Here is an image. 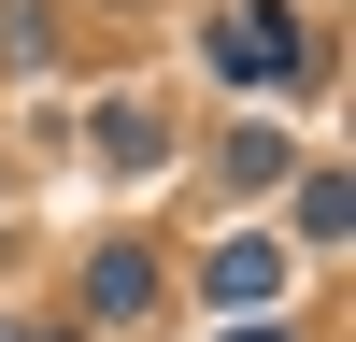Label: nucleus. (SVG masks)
Returning <instances> with one entry per match:
<instances>
[{
  "mask_svg": "<svg viewBox=\"0 0 356 342\" xmlns=\"http://www.w3.org/2000/svg\"><path fill=\"white\" fill-rule=\"evenodd\" d=\"M300 15H285V0H243V15H214V72L228 86H285V72H300Z\"/></svg>",
  "mask_w": 356,
  "mask_h": 342,
  "instance_id": "nucleus-1",
  "label": "nucleus"
},
{
  "mask_svg": "<svg viewBox=\"0 0 356 342\" xmlns=\"http://www.w3.org/2000/svg\"><path fill=\"white\" fill-rule=\"evenodd\" d=\"M86 314H114V328L157 314V256H143V243H100V256H86Z\"/></svg>",
  "mask_w": 356,
  "mask_h": 342,
  "instance_id": "nucleus-2",
  "label": "nucleus"
},
{
  "mask_svg": "<svg viewBox=\"0 0 356 342\" xmlns=\"http://www.w3.org/2000/svg\"><path fill=\"white\" fill-rule=\"evenodd\" d=\"M200 285H214L228 314H257V300L285 285V256H271V243H214V271H200Z\"/></svg>",
  "mask_w": 356,
  "mask_h": 342,
  "instance_id": "nucleus-3",
  "label": "nucleus"
},
{
  "mask_svg": "<svg viewBox=\"0 0 356 342\" xmlns=\"http://www.w3.org/2000/svg\"><path fill=\"white\" fill-rule=\"evenodd\" d=\"M0 57H15V72L57 57V15H43V0H0Z\"/></svg>",
  "mask_w": 356,
  "mask_h": 342,
  "instance_id": "nucleus-4",
  "label": "nucleus"
},
{
  "mask_svg": "<svg viewBox=\"0 0 356 342\" xmlns=\"http://www.w3.org/2000/svg\"><path fill=\"white\" fill-rule=\"evenodd\" d=\"M285 171H300V157H285V129H243V142H228V186H285Z\"/></svg>",
  "mask_w": 356,
  "mask_h": 342,
  "instance_id": "nucleus-5",
  "label": "nucleus"
},
{
  "mask_svg": "<svg viewBox=\"0 0 356 342\" xmlns=\"http://www.w3.org/2000/svg\"><path fill=\"white\" fill-rule=\"evenodd\" d=\"M100 157L114 171H157V114H100Z\"/></svg>",
  "mask_w": 356,
  "mask_h": 342,
  "instance_id": "nucleus-6",
  "label": "nucleus"
},
{
  "mask_svg": "<svg viewBox=\"0 0 356 342\" xmlns=\"http://www.w3.org/2000/svg\"><path fill=\"white\" fill-rule=\"evenodd\" d=\"M342 214H356V200H342V171H300V228H314V243H342Z\"/></svg>",
  "mask_w": 356,
  "mask_h": 342,
  "instance_id": "nucleus-7",
  "label": "nucleus"
},
{
  "mask_svg": "<svg viewBox=\"0 0 356 342\" xmlns=\"http://www.w3.org/2000/svg\"><path fill=\"white\" fill-rule=\"evenodd\" d=\"M228 342H285V328H228Z\"/></svg>",
  "mask_w": 356,
  "mask_h": 342,
  "instance_id": "nucleus-8",
  "label": "nucleus"
},
{
  "mask_svg": "<svg viewBox=\"0 0 356 342\" xmlns=\"http://www.w3.org/2000/svg\"><path fill=\"white\" fill-rule=\"evenodd\" d=\"M29 342H72V328H29Z\"/></svg>",
  "mask_w": 356,
  "mask_h": 342,
  "instance_id": "nucleus-9",
  "label": "nucleus"
},
{
  "mask_svg": "<svg viewBox=\"0 0 356 342\" xmlns=\"http://www.w3.org/2000/svg\"><path fill=\"white\" fill-rule=\"evenodd\" d=\"M0 342H29V328H0Z\"/></svg>",
  "mask_w": 356,
  "mask_h": 342,
  "instance_id": "nucleus-10",
  "label": "nucleus"
}]
</instances>
